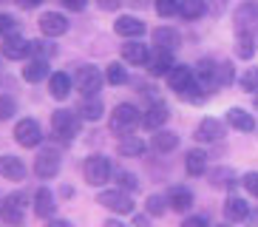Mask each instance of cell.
<instances>
[{
    "instance_id": "obj_12",
    "label": "cell",
    "mask_w": 258,
    "mask_h": 227,
    "mask_svg": "<svg viewBox=\"0 0 258 227\" xmlns=\"http://www.w3.org/2000/svg\"><path fill=\"white\" fill-rule=\"evenodd\" d=\"M3 57L6 60H23V57H29L31 54V43L26 37H20V34H9V37H3Z\"/></svg>"
},
{
    "instance_id": "obj_6",
    "label": "cell",
    "mask_w": 258,
    "mask_h": 227,
    "mask_svg": "<svg viewBox=\"0 0 258 227\" xmlns=\"http://www.w3.org/2000/svg\"><path fill=\"white\" fill-rule=\"evenodd\" d=\"M97 202L102 204V207H108V210H114V213H134V199H131L128 190H122V188L102 190L97 196Z\"/></svg>"
},
{
    "instance_id": "obj_27",
    "label": "cell",
    "mask_w": 258,
    "mask_h": 227,
    "mask_svg": "<svg viewBox=\"0 0 258 227\" xmlns=\"http://www.w3.org/2000/svg\"><path fill=\"white\" fill-rule=\"evenodd\" d=\"M207 167V153L199 151V148H193V151H187V156H184V171H187V176H202Z\"/></svg>"
},
{
    "instance_id": "obj_47",
    "label": "cell",
    "mask_w": 258,
    "mask_h": 227,
    "mask_svg": "<svg viewBox=\"0 0 258 227\" xmlns=\"http://www.w3.org/2000/svg\"><path fill=\"white\" fill-rule=\"evenodd\" d=\"M46 227H71V221H66V219H48Z\"/></svg>"
},
{
    "instance_id": "obj_20",
    "label": "cell",
    "mask_w": 258,
    "mask_h": 227,
    "mask_svg": "<svg viewBox=\"0 0 258 227\" xmlns=\"http://www.w3.org/2000/svg\"><path fill=\"white\" fill-rule=\"evenodd\" d=\"M114 31L119 34V37H142L145 34V23L139 20V17H131V15H122L119 20L114 23Z\"/></svg>"
},
{
    "instance_id": "obj_15",
    "label": "cell",
    "mask_w": 258,
    "mask_h": 227,
    "mask_svg": "<svg viewBox=\"0 0 258 227\" xmlns=\"http://www.w3.org/2000/svg\"><path fill=\"white\" fill-rule=\"evenodd\" d=\"M221 136H224V125H221V120L205 117V120L196 125V139L199 142H219Z\"/></svg>"
},
{
    "instance_id": "obj_10",
    "label": "cell",
    "mask_w": 258,
    "mask_h": 227,
    "mask_svg": "<svg viewBox=\"0 0 258 227\" xmlns=\"http://www.w3.org/2000/svg\"><path fill=\"white\" fill-rule=\"evenodd\" d=\"M167 85H170V91H176V94L184 97V94L196 85V77H193V71H190L187 66H173L167 71Z\"/></svg>"
},
{
    "instance_id": "obj_5",
    "label": "cell",
    "mask_w": 258,
    "mask_h": 227,
    "mask_svg": "<svg viewBox=\"0 0 258 227\" xmlns=\"http://www.w3.org/2000/svg\"><path fill=\"white\" fill-rule=\"evenodd\" d=\"M26 216V193H9L3 202H0V219L6 224H23Z\"/></svg>"
},
{
    "instance_id": "obj_51",
    "label": "cell",
    "mask_w": 258,
    "mask_h": 227,
    "mask_svg": "<svg viewBox=\"0 0 258 227\" xmlns=\"http://www.w3.org/2000/svg\"><path fill=\"white\" fill-rule=\"evenodd\" d=\"M255 108H258V94H255Z\"/></svg>"
},
{
    "instance_id": "obj_16",
    "label": "cell",
    "mask_w": 258,
    "mask_h": 227,
    "mask_svg": "<svg viewBox=\"0 0 258 227\" xmlns=\"http://www.w3.org/2000/svg\"><path fill=\"white\" fill-rule=\"evenodd\" d=\"M0 176H3V179H9V182L26 179V165H23V159L12 156V153H3V156H0Z\"/></svg>"
},
{
    "instance_id": "obj_31",
    "label": "cell",
    "mask_w": 258,
    "mask_h": 227,
    "mask_svg": "<svg viewBox=\"0 0 258 227\" xmlns=\"http://www.w3.org/2000/svg\"><path fill=\"white\" fill-rule=\"evenodd\" d=\"M116 151H119L122 156H142V153H145V142L139 139V136L128 134V136H122V139H119Z\"/></svg>"
},
{
    "instance_id": "obj_50",
    "label": "cell",
    "mask_w": 258,
    "mask_h": 227,
    "mask_svg": "<svg viewBox=\"0 0 258 227\" xmlns=\"http://www.w3.org/2000/svg\"><path fill=\"white\" fill-rule=\"evenodd\" d=\"M105 227H128V224H122L119 219H108V221H105Z\"/></svg>"
},
{
    "instance_id": "obj_3",
    "label": "cell",
    "mask_w": 258,
    "mask_h": 227,
    "mask_svg": "<svg viewBox=\"0 0 258 227\" xmlns=\"http://www.w3.org/2000/svg\"><path fill=\"white\" fill-rule=\"evenodd\" d=\"M80 114L69 111V108H60V111L51 114V131L54 136H60L62 142H71L77 134H80Z\"/></svg>"
},
{
    "instance_id": "obj_25",
    "label": "cell",
    "mask_w": 258,
    "mask_h": 227,
    "mask_svg": "<svg viewBox=\"0 0 258 227\" xmlns=\"http://www.w3.org/2000/svg\"><path fill=\"white\" fill-rule=\"evenodd\" d=\"M207 179H210V185H213V188H235V185L241 182L238 176H235V171H233V167H213Z\"/></svg>"
},
{
    "instance_id": "obj_45",
    "label": "cell",
    "mask_w": 258,
    "mask_h": 227,
    "mask_svg": "<svg viewBox=\"0 0 258 227\" xmlns=\"http://www.w3.org/2000/svg\"><path fill=\"white\" fill-rule=\"evenodd\" d=\"M60 3H62L66 9H71V12H83L88 0H60Z\"/></svg>"
},
{
    "instance_id": "obj_2",
    "label": "cell",
    "mask_w": 258,
    "mask_h": 227,
    "mask_svg": "<svg viewBox=\"0 0 258 227\" xmlns=\"http://www.w3.org/2000/svg\"><path fill=\"white\" fill-rule=\"evenodd\" d=\"M83 176L88 185H94V188H99V185H105L111 176H114V167H111V159L102 156V153H94V156L85 159L83 165Z\"/></svg>"
},
{
    "instance_id": "obj_21",
    "label": "cell",
    "mask_w": 258,
    "mask_h": 227,
    "mask_svg": "<svg viewBox=\"0 0 258 227\" xmlns=\"http://www.w3.org/2000/svg\"><path fill=\"white\" fill-rule=\"evenodd\" d=\"M54 210H57V204H54V193L48 188H40L34 193V213H37L40 219H51Z\"/></svg>"
},
{
    "instance_id": "obj_33",
    "label": "cell",
    "mask_w": 258,
    "mask_h": 227,
    "mask_svg": "<svg viewBox=\"0 0 258 227\" xmlns=\"http://www.w3.org/2000/svg\"><path fill=\"white\" fill-rule=\"evenodd\" d=\"M105 80H108L111 85H125V83H128V68L122 66V63H108Z\"/></svg>"
},
{
    "instance_id": "obj_17",
    "label": "cell",
    "mask_w": 258,
    "mask_h": 227,
    "mask_svg": "<svg viewBox=\"0 0 258 227\" xmlns=\"http://www.w3.org/2000/svg\"><path fill=\"white\" fill-rule=\"evenodd\" d=\"M173 51H162L156 48V54H151V60H148V74L151 77H167V71L173 68Z\"/></svg>"
},
{
    "instance_id": "obj_13",
    "label": "cell",
    "mask_w": 258,
    "mask_h": 227,
    "mask_svg": "<svg viewBox=\"0 0 258 227\" xmlns=\"http://www.w3.org/2000/svg\"><path fill=\"white\" fill-rule=\"evenodd\" d=\"M40 31L46 37H60V34L69 31V17L60 15V12H46V15L40 17Z\"/></svg>"
},
{
    "instance_id": "obj_1",
    "label": "cell",
    "mask_w": 258,
    "mask_h": 227,
    "mask_svg": "<svg viewBox=\"0 0 258 227\" xmlns=\"http://www.w3.org/2000/svg\"><path fill=\"white\" fill-rule=\"evenodd\" d=\"M108 125H111V131H114V134L128 136V134H134V128H137V125H142V114H139L137 105H131V102H119V105L111 111Z\"/></svg>"
},
{
    "instance_id": "obj_49",
    "label": "cell",
    "mask_w": 258,
    "mask_h": 227,
    "mask_svg": "<svg viewBox=\"0 0 258 227\" xmlns=\"http://www.w3.org/2000/svg\"><path fill=\"white\" fill-rule=\"evenodd\" d=\"M17 3H20L23 9H34V6H40L43 0H17Z\"/></svg>"
},
{
    "instance_id": "obj_8",
    "label": "cell",
    "mask_w": 258,
    "mask_h": 227,
    "mask_svg": "<svg viewBox=\"0 0 258 227\" xmlns=\"http://www.w3.org/2000/svg\"><path fill=\"white\" fill-rule=\"evenodd\" d=\"M233 23H235V31L238 34H250L258 26V0H244L241 6L235 9Z\"/></svg>"
},
{
    "instance_id": "obj_38",
    "label": "cell",
    "mask_w": 258,
    "mask_h": 227,
    "mask_svg": "<svg viewBox=\"0 0 258 227\" xmlns=\"http://www.w3.org/2000/svg\"><path fill=\"white\" fill-rule=\"evenodd\" d=\"M116 185H119L122 190H131V193L139 190V179L131 174V171H116Z\"/></svg>"
},
{
    "instance_id": "obj_44",
    "label": "cell",
    "mask_w": 258,
    "mask_h": 227,
    "mask_svg": "<svg viewBox=\"0 0 258 227\" xmlns=\"http://www.w3.org/2000/svg\"><path fill=\"white\" fill-rule=\"evenodd\" d=\"M182 227H210V221H207V216H187Z\"/></svg>"
},
{
    "instance_id": "obj_42",
    "label": "cell",
    "mask_w": 258,
    "mask_h": 227,
    "mask_svg": "<svg viewBox=\"0 0 258 227\" xmlns=\"http://www.w3.org/2000/svg\"><path fill=\"white\" fill-rule=\"evenodd\" d=\"M9 34H17V20L12 15H0V37H9Z\"/></svg>"
},
{
    "instance_id": "obj_41",
    "label": "cell",
    "mask_w": 258,
    "mask_h": 227,
    "mask_svg": "<svg viewBox=\"0 0 258 227\" xmlns=\"http://www.w3.org/2000/svg\"><path fill=\"white\" fill-rule=\"evenodd\" d=\"M179 3H182V0H156V12H159L162 17H170V15L179 12Z\"/></svg>"
},
{
    "instance_id": "obj_26",
    "label": "cell",
    "mask_w": 258,
    "mask_h": 227,
    "mask_svg": "<svg viewBox=\"0 0 258 227\" xmlns=\"http://www.w3.org/2000/svg\"><path fill=\"white\" fill-rule=\"evenodd\" d=\"M80 117L88 122H97L102 120V114H105V105H102V99L99 97H83V105H80Z\"/></svg>"
},
{
    "instance_id": "obj_43",
    "label": "cell",
    "mask_w": 258,
    "mask_h": 227,
    "mask_svg": "<svg viewBox=\"0 0 258 227\" xmlns=\"http://www.w3.org/2000/svg\"><path fill=\"white\" fill-rule=\"evenodd\" d=\"M241 185H244V188H247V190H250L252 196L258 199V171H250V174H244Z\"/></svg>"
},
{
    "instance_id": "obj_30",
    "label": "cell",
    "mask_w": 258,
    "mask_h": 227,
    "mask_svg": "<svg viewBox=\"0 0 258 227\" xmlns=\"http://www.w3.org/2000/svg\"><path fill=\"white\" fill-rule=\"evenodd\" d=\"M48 77V60H34L31 63H26V68H23V80L26 83H40V80H46Z\"/></svg>"
},
{
    "instance_id": "obj_14",
    "label": "cell",
    "mask_w": 258,
    "mask_h": 227,
    "mask_svg": "<svg viewBox=\"0 0 258 227\" xmlns=\"http://www.w3.org/2000/svg\"><path fill=\"white\" fill-rule=\"evenodd\" d=\"M122 60L131 63V66H148L151 51H148V45L139 43V40H128V43L122 45Z\"/></svg>"
},
{
    "instance_id": "obj_24",
    "label": "cell",
    "mask_w": 258,
    "mask_h": 227,
    "mask_svg": "<svg viewBox=\"0 0 258 227\" xmlns=\"http://www.w3.org/2000/svg\"><path fill=\"white\" fill-rule=\"evenodd\" d=\"M167 204H170V210L184 213V210L193 207V193H190L187 188H170V193H167Z\"/></svg>"
},
{
    "instance_id": "obj_28",
    "label": "cell",
    "mask_w": 258,
    "mask_h": 227,
    "mask_svg": "<svg viewBox=\"0 0 258 227\" xmlns=\"http://www.w3.org/2000/svg\"><path fill=\"white\" fill-rule=\"evenodd\" d=\"M153 148L159 153H170V151L179 148V136H176L173 131H165V128L153 131Z\"/></svg>"
},
{
    "instance_id": "obj_9",
    "label": "cell",
    "mask_w": 258,
    "mask_h": 227,
    "mask_svg": "<svg viewBox=\"0 0 258 227\" xmlns=\"http://www.w3.org/2000/svg\"><path fill=\"white\" fill-rule=\"evenodd\" d=\"M34 174L40 179H54V176L60 174V153L54 151V148H43L34 159Z\"/></svg>"
},
{
    "instance_id": "obj_36",
    "label": "cell",
    "mask_w": 258,
    "mask_h": 227,
    "mask_svg": "<svg viewBox=\"0 0 258 227\" xmlns=\"http://www.w3.org/2000/svg\"><path fill=\"white\" fill-rule=\"evenodd\" d=\"M31 54L37 57V60H48L57 54V45L51 40H31Z\"/></svg>"
},
{
    "instance_id": "obj_32",
    "label": "cell",
    "mask_w": 258,
    "mask_h": 227,
    "mask_svg": "<svg viewBox=\"0 0 258 227\" xmlns=\"http://www.w3.org/2000/svg\"><path fill=\"white\" fill-rule=\"evenodd\" d=\"M179 15L184 20H199V17L205 15V0H182L179 3Z\"/></svg>"
},
{
    "instance_id": "obj_18",
    "label": "cell",
    "mask_w": 258,
    "mask_h": 227,
    "mask_svg": "<svg viewBox=\"0 0 258 227\" xmlns=\"http://www.w3.org/2000/svg\"><path fill=\"white\" fill-rule=\"evenodd\" d=\"M193 77H196V83L202 85L205 91H216V60H210V57L199 60Z\"/></svg>"
},
{
    "instance_id": "obj_19",
    "label": "cell",
    "mask_w": 258,
    "mask_h": 227,
    "mask_svg": "<svg viewBox=\"0 0 258 227\" xmlns=\"http://www.w3.org/2000/svg\"><path fill=\"white\" fill-rule=\"evenodd\" d=\"M179 43H182V37H179L176 29H167V26L153 29V45H156V48H162V51H176Z\"/></svg>"
},
{
    "instance_id": "obj_37",
    "label": "cell",
    "mask_w": 258,
    "mask_h": 227,
    "mask_svg": "<svg viewBox=\"0 0 258 227\" xmlns=\"http://www.w3.org/2000/svg\"><path fill=\"white\" fill-rule=\"evenodd\" d=\"M235 54H238L241 60H250L252 54H255V48H252V37H250V34H238V40H235Z\"/></svg>"
},
{
    "instance_id": "obj_40",
    "label": "cell",
    "mask_w": 258,
    "mask_h": 227,
    "mask_svg": "<svg viewBox=\"0 0 258 227\" xmlns=\"http://www.w3.org/2000/svg\"><path fill=\"white\" fill-rule=\"evenodd\" d=\"M15 114H17V102L9 97V94H3V97H0V122L12 120Z\"/></svg>"
},
{
    "instance_id": "obj_39",
    "label": "cell",
    "mask_w": 258,
    "mask_h": 227,
    "mask_svg": "<svg viewBox=\"0 0 258 227\" xmlns=\"http://www.w3.org/2000/svg\"><path fill=\"white\" fill-rule=\"evenodd\" d=\"M238 85H241V91H255L258 94V68H247L238 80Z\"/></svg>"
},
{
    "instance_id": "obj_29",
    "label": "cell",
    "mask_w": 258,
    "mask_h": 227,
    "mask_svg": "<svg viewBox=\"0 0 258 227\" xmlns=\"http://www.w3.org/2000/svg\"><path fill=\"white\" fill-rule=\"evenodd\" d=\"M227 122L233 125L235 131H255V120H252V114H247L244 108H230V111H227Z\"/></svg>"
},
{
    "instance_id": "obj_52",
    "label": "cell",
    "mask_w": 258,
    "mask_h": 227,
    "mask_svg": "<svg viewBox=\"0 0 258 227\" xmlns=\"http://www.w3.org/2000/svg\"><path fill=\"white\" fill-rule=\"evenodd\" d=\"M216 227H230V224H216Z\"/></svg>"
},
{
    "instance_id": "obj_7",
    "label": "cell",
    "mask_w": 258,
    "mask_h": 227,
    "mask_svg": "<svg viewBox=\"0 0 258 227\" xmlns=\"http://www.w3.org/2000/svg\"><path fill=\"white\" fill-rule=\"evenodd\" d=\"M15 139H17V145H23V148H37V145L43 142V128H40V122L31 120V117L20 120L15 125Z\"/></svg>"
},
{
    "instance_id": "obj_4",
    "label": "cell",
    "mask_w": 258,
    "mask_h": 227,
    "mask_svg": "<svg viewBox=\"0 0 258 227\" xmlns=\"http://www.w3.org/2000/svg\"><path fill=\"white\" fill-rule=\"evenodd\" d=\"M74 83H77V91H83V97H97L102 83H105V74L97 66H80Z\"/></svg>"
},
{
    "instance_id": "obj_11",
    "label": "cell",
    "mask_w": 258,
    "mask_h": 227,
    "mask_svg": "<svg viewBox=\"0 0 258 227\" xmlns=\"http://www.w3.org/2000/svg\"><path fill=\"white\" fill-rule=\"evenodd\" d=\"M167 120H170V108H167L162 99H153L151 105H148V111L142 114V125L148 131H159Z\"/></svg>"
},
{
    "instance_id": "obj_22",
    "label": "cell",
    "mask_w": 258,
    "mask_h": 227,
    "mask_svg": "<svg viewBox=\"0 0 258 227\" xmlns=\"http://www.w3.org/2000/svg\"><path fill=\"white\" fill-rule=\"evenodd\" d=\"M224 216H227L230 221H247L250 219V204L244 202L241 196H230L227 202H224Z\"/></svg>"
},
{
    "instance_id": "obj_46",
    "label": "cell",
    "mask_w": 258,
    "mask_h": 227,
    "mask_svg": "<svg viewBox=\"0 0 258 227\" xmlns=\"http://www.w3.org/2000/svg\"><path fill=\"white\" fill-rule=\"evenodd\" d=\"M99 9H105V12H116L122 6V0H97Z\"/></svg>"
},
{
    "instance_id": "obj_48",
    "label": "cell",
    "mask_w": 258,
    "mask_h": 227,
    "mask_svg": "<svg viewBox=\"0 0 258 227\" xmlns=\"http://www.w3.org/2000/svg\"><path fill=\"white\" fill-rule=\"evenodd\" d=\"M134 227H151L148 216H134Z\"/></svg>"
},
{
    "instance_id": "obj_34",
    "label": "cell",
    "mask_w": 258,
    "mask_h": 227,
    "mask_svg": "<svg viewBox=\"0 0 258 227\" xmlns=\"http://www.w3.org/2000/svg\"><path fill=\"white\" fill-rule=\"evenodd\" d=\"M167 196H159V193H151L148 196V202H145V210H148V216H165L167 213Z\"/></svg>"
},
{
    "instance_id": "obj_35",
    "label": "cell",
    "mask_w": 258,
    "mask_h": 227,
    "mask_svg": "<svg viewBox=\"0 0 258 227\" xmlns=\"http://www.w3.org/2000/svg\"><path fill=\"white\" fill-rule=\"evenodd\" d=\"M233 77H235V71H233V63H230V60L216 63V88L230 85V83H233Z\"/></svg>"
},
{
    "instance_id": "obj_23",
    "label": "cell",
    "mask_w": 258,
    "mask_h": 227,
    "mask_svg": "<svg viewBox=\"0 0 258 227\" xmlns=\"http://www.w3.org/2000/svg\"><path fill=\"white\" fill-rule=\"evenodd\" d=\"M48 91H51L54 99H66L71 94V77L66 71H54L48 77Z\"/></svg>"
}]
</instances>
